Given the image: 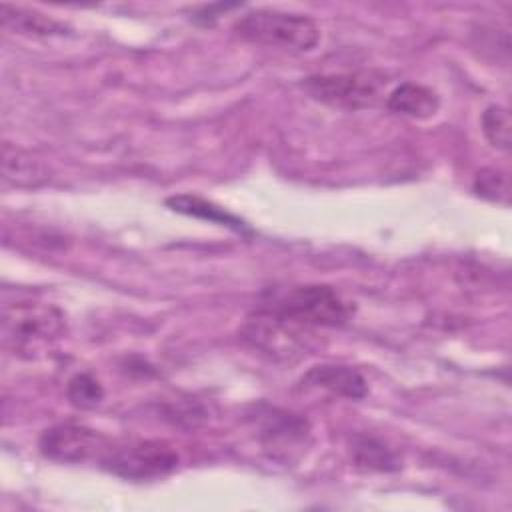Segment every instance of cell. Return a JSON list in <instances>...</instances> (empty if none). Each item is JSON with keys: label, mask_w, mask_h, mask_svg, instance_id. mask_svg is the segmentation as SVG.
I'll use <instances>...</instances> for the list:
<instances>
[{"label": "cell", "mask_w": 512, "mask_h": 512, "mask_svg": "<svg viewBox=\"0 0 512 512\" xmlns=\"http://www.w3.org/2000/svg\"><path fill=\"white\" fill-rule=\"evenodd\" d=\"M66 334L60 308L42 302H14L2 312L4 346L24 358H34Z\"/></svg>", "instance_id": "6da1fadb"}, {"label": "cell", "mask_w": 512, "mask_h": 512, "mask_svg": "<svg viewBox=\"0 0 512 512\" xmlns=\"http://www.w3.org/2000/svg\"><path fill=\"white\" fill-rule=\"evenodd\" d=\"M234 32L252 44L288 52H308L320 42V28L312 18L270 8L246 12L234 22Z\"/></svg>", "instance_id": "7a4b0ae2"}, {"label": "cell", "mask_w": 512, "mask_h": 512, "mask_svg": "<svg viewBox=\"0 0 512 512\" xmlns=\"http://www.w3.org/2000/svg\"><path fill=\"white\" fill-rule=\"evenodd\" d=\"M266 312L290 326L336 328L350 318V304L330 286L306 284L278 296Z\"/></svg>", "instance_id": "3957f363"}, {"label": "cell", "mask_w": 512, "mask_h": 512, "mask_svg": "<svg viewBox=\"0 0 512 512\" xmlns=\"http://www.w3.org/2000/svg\"><path fill=\"white\" fill-rule=\"evenodd\" d=\"M302 90L332 108L340 110H366L374 108L386 88V80L374 72H338L316 74L300 82Z\"/></svg>", "instance_id": "277c9868"}, {"label": "cell", "mask_w": 512, "mask_h": 512, "mask_svg": "<svg viewBox=\"0 0 512 512\" xmlns=\"http://www.w3.org/2000/svg\"><path fill=\"white\" fill-rule=\"evenodd\" d=\"M100 464L124 480L146 482L172 474L178 468V454L166 442L144 440L120 448H110Z\"/></svg>", "instance_id": "5b68a950"}, {"label": "cell", "mask_w": 512, "mask_h": 512, "mask_svg": "<svg viewBox=\"0 0 512 512\" xmlns=\"http://www.w3.org/2000/svg\"><path fill=\"white\" fill-rule=\"evenodd\" d=\"M38 450L52 462L82 464L92 458L102 460L110 450V444L92 428L78 424H56L40 434Z\"/></svg>", "instance_id": "8992f818"}, {"label": "cell", "mask_w": 512, "mask_h": 512, "mask_svg": "<svg viewBox=\"0 0 512 512\" xmlns=\"http://www.w3.org/2000/svg\"><path fill=\"white\" fill-rule=\"evenodd\" d=\"M302 384L312 388H322L350 400H360L368 394V386L362 374L342 364L314 366L302 376Z\"/></svg>", "instance_id": "52a82bcc"}, {"label": "cell", "mask_w": 512, "mask_h": 512, "mask_svg": "<svg viewBox=\"0 0 512 512\" xmlns=\"http://www.w3.org/2000/svg\"><path fill=\"white\" fill-rule=\"evenodd\" d=\"M2 176L18 188H36L50 180V168L36 154L4 142L2 146Z\"/></svg>", "instance_id": "ba28073f"}, {"label": "cell", "mask_w": 512, "mask_h": 512, "mask_svg": "<svg viewBox=\"0 0 512 512\" xmlns=\"http://www.w3.org/2000/svg\"><path fill=\"white\" fill-rule=\"evenodd\" d=\"M386 106L396 114L424 120V118H432L438 112L440 96L428 86L404 82L388 94Z\"/></svg>", "instance_id": "9c48e42d"}, {"label": "cell", "mask_w": 512, "mask_h": 512, "mask_svg": "<svg viewBox=\"0 0 512 512\" xmlns=\"http://www.w3.org/2000/svg\"><path fill=\"white\" fill-rule=\"evenodd\" d=\"M262 416L260 440L266 444V448L286 450L304 442L308 436V422L296 414L270 410Z\"/></svg>", "instance_id": "30bf717a"}, {"label": "cell", "mask_w": 512, "mask_h": 512, "mask_svg": "<svg viewBox=\"0 0 512 512\" xmlns=\"http://www.w3.org/2000/svg\"><path fill=\"white\" fill-rule=\"evenodd\" d=\"M166 206L178 214H184V216H194V218H200V220H208V222H214L218 226H224V228H230L238 234H250V228L248 224L234 216L232 212H228L226 208L206 200V198H200L196 194H176V196H170L166 198Z\"/></svg>", "instance_id": "8fae6325"}, {"label": "cell", "mask_w": 512, "mask_h": 512, "mask_svg": "<svg viewBox=\"0 0 512 512\" xmlns=\"http://www.w3.org/2000/svg\"><path fill=\"white\" fill-rule=\"evenodd\" d=\"M0 20L4 28L14 30L18 34H26V36L48 38V36H68L72 32L64 22H58L42 12L8 6V4L0 6Z\"/></svg>", "instance_id": "7c38bea8"}, {"label": "cell", "mask_w": 512, "mask_h": 512, "mask_svg": "<svg viewBox=\"0 0 512 512\" xmlns=\"http://www.w3.org/2000/svg\"><path fill=\"white\" fill-rule=\"evenodd\" d=\"M350 456L358 468L392 472L400 468L398 456L382 440L366 434H356L350 440Z\"/></svg>", "instance_id": "4fadbf2b"}, {"label": "cell", "mask_w": 512, "mask_h": 512, "mask_svg": "<svg viewBox=\"0 0 512 512\" xmlns=\"http://www.w3.org/2000/svg\"><path fill=\"white\" fill-rule=\"evenodd\" d=\"M482 132L490 146L508 152L512 146V124L508 108L492 104L482 112Z\"/></svg>", "instance_id": "5bb4252c"}, {"label": "cell", "mask_w": 512, "mask_h": 512, "mask_svg": "<svg viewBox=\"0 0 512 512\" xmlns=\"http://www.w3.org/2000/svg\"><path fill=\"white\" fill-rule=\"evenodd\" d=\"M472 190L476 192V196H480L488 202L508 206V202H510V176H508V172H504L500 168H482L474 176Z\"/></svg>", "instance_id": "9a60e30c"}, {"label": "cell", "mask_w": 512, "mask_h": 512, "mask_svg": "<svg viewBox=\"0 0 512 512\" xmlns=\"http://www.w3.org/2000/svg\"><path fill=\"white\" fill-rule=\"evenodd\" d=\"M66 398L72 406L88 410L102 402L104 388L92 374L78 372L66 384Z\"/></svg>", "instance_id": "2e32d148"}]
</instances>
